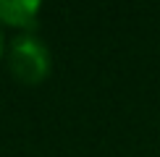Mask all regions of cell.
I'll return each instance as SVG.
<instances>
[{"label":"cell","mask_w":160,"mask_h":157,"mask_svg":"<svg viewBox=\"0 0 160 157\" xmlns=\"http://www.w3.org/2000/svg\"><path fill=\"white\" fill-rule=\"evenodd\" d=\"M5 55H8L11 76L18 84H26V87L42 84L52 71L50 50L37 34H18L16 39H11Z\"/></svg>","instance_id":"1"},{"label":"cell","mask_w":160,"mask_h":157,"mask_svg":"<svg viewBox=\"0 0 160 157\" xmlns=\"http://www.w3.org/2000/svg\"><path fill=\"white\" fill-rule=\"evenodd\" d=\"M39 11V0H0V24L32 34L37 29Z\"/></svg>","instance_id":"2"},{"label":"cell","mask_w":160,"mask_h":157,"mask_svg":"<svg viewBox=\"0 0 160 157\" xmlns=\"http://www.w3.org/2000/svg\"><path fill=\"white\" fill-rule=\"evenodd\" d=\"M5 52H8V45H5V34H3V29H0V60H3Z\"/></svg>","instance_id":"3"}]
</instances>
